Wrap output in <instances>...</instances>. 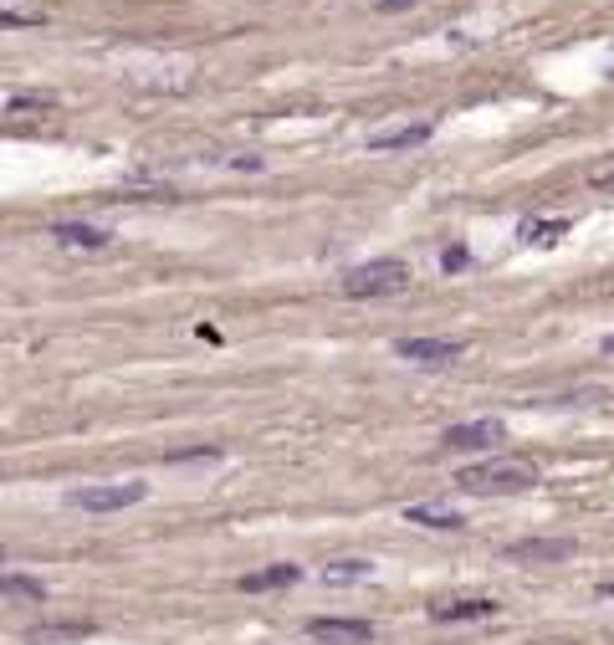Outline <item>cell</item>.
<instances>
[{"label": "cell", "instance_id": "obj_22", "mask_svg": "<svg viewBox=\"0 0 614 645\" xmlns=\"http://www.w3.org/2000/svg\"><path fill=\"white\" fill-rule=\"evenodd\" d=\"M604 354H609V359H614V333H609V338H604Z\"/></svg>", "mask_w": 614, "mask_h": 645}, {"label": "cell", "instance_id": "obj_9", "mask_svg": "<svg viewBox=\"0 0 614 645\" xmlns=\"http://www.w3.org/2000/svg\"><path fill=\"white\" fill-rule=\"evenodd\" d=\"M574 553V538H522V543H507V558H533V564H553V558H568Z\"/></svg>", "mask_w": 614, "mask_h": 645}, {"label": "cell", "instance_id": "obj_8", "mask_svg": "<svg viewBox=\"0 0 614 645\" xmlns=\"http://www.w3.org/2000/svg\"><path fill=\"white\" fill-rule=\"evenodd\" d=\"M405 523H420V528H435V533L466 528L461 512H456V507H441V502H415V507H405Z\"/></svg>", "mask_w": 614, "mask_h": 645}, {"label": "cell", "instance_id": "obj_1", "mask_svg": "<svg viewBox=\"0 0 614 645\" xmlns=\"http://www.w3.org/2000/svg\"><path fill=\"white\" fill-rule=\"evenodd\" d=\"M538 482V466H522V461H487V466H466L456 487L471 497H512V492H528Z\"/></svg>", "mask_w": 614, "mask_h": 645}, {"label": "cell", "instance_id": "obj_16", "mask_svg": "<svg viewBox=\"0 0 614 645\" xmlns=\"http://www.w3.org/2000/svg\"><path fill=\"white\" fill-rule=\"evenodd\" d=\"M563 231H568V221H538V226L528 221L522 226V241H558Z\"/></svg>", "mask_w": 614, "mask_h": 645}, {"label": "cell", "instance_id": "obj_10", "mask_svg": "<svg viewBox=\"0 0 614 645\" xmlns=\"http://www.w3.org/2000/svg\"><path fill=\"white\" fill-rule=\"evenodd\" d=\"M297 579H302V569H297V564H272V569L246 574V579H241V589H246V594H261V589H287V584H297Z\"/></svg>", "mask_w": 614, "mask_h": 645}, {"label": "cell", "instance_id": "obj_3", "mask_svg": "<svg viewBox=\"0 0 614 645\" xmlns=\"http://www.w3.org/2000/svg\"><path fill=\"white\" fill-rule=\"evenodd\" d=\"M144 497H149L144 482H108V487H77V492H67V502L82 507V512H123V507H139Z\"/></svg>", "mask_w": 614, "mask_h": 645}, {"label": "cell", "instance_id": "obj_14", "mask_svg": "<svg viewBox=\"0 0 614 645\" xmlns=\"http://www.w3.org/2000/svg\"><path fill=\"white\" fill-rule=\"evenodd\" d=\"M0 594H6V599H26V605H41V599H47V584L31 579V574H0Z\"/></svg>", "mask_w": 614, "mask_h": 645}, {"label": "cell", "instance_id": "obj_11", "mask_svg": "<svg viewBox=\"0 0 614 645\" xmlns=\"http://www.w3.org/2000/svg\"><path fill=\"white\" fill-rule=\"evenodd\" d=\"M430 139V123H410V128H394V134H374L369 149L374 154H389V149H420Z\"/></svg>", "mask_w": 614, "mask_h": 645}, {"label": "cell", "instance_id": "obj_21", "mask_svg": "<svg viewBox=\"0 0 614 645\" xmlns=\"http://www.w3.org/2000/svg\"><path fill=\"white\" fill-rule=\"evenodd\" d=\"M599 594H604V599H614V579H604V584H599Z\"/></svg>", "mask_w": 614, "mask_h": 645}, {"label": "cell", "instance_id": "obj_4", "mask_svg": "<svg viewBox=\"0 0 614 645\" xmlns=\"http://www.w3.org/2000/svg\"><path fill=\"white\" fill-rule=\"evenodd\" d=\"M394 354L410 359V364H430V369H441V364H456L466 354V343H446V338H400L394 343Z\"/></svg>", "mask_w": 614, "mask_h": 645}, {"label": "cell", "instance_id": "obj_2", "mask_svg": "<svg viewBox=\"0 0 614 645\" xmlns=\"http://www.w3.org/2000/svg\"><path fill=\"white\" fill-rule=\"evenodd\" d=\"M410 287V267L400 256H379V262H364L343 277V297H394Z\"/></svg>", "mask_w": 614, "mask_h": 645}, {"label": "cell", "instance_id": "obj_15", "mask_svg": "<svg viewBox=\"0 0 614 645\" xmlns=\"http://www.w3.org/2000/svg\"><path fill=\"white\" fill-rule=\"evenodd\" d=\"M369 574H374V564H364V558H338V564L323 569V584H359Z\"/></svg>", "mask_w": 614, "mask_h": 645}, {"label": "cell", "instance_id": "obj_5", "mask_svg": "<svg viewBox=\"0 0 614 645\" xmlns=\"http://www.w3.org/2000/svg\"><path fill=\"white\" fill-rule=\"evenodd\" d=\"M502 605L487 594H471V599H441V605H430V620L441 625H466V620H497Z\"/></svg>", "mask_w": 614, "mask_h": 645}, {"label": "cell", "instance_id": "obj_6", "mask_svg": "<svg viewBox=\"0 0 614 645\" xmlns=\"http://www.w3.org/2000/svg\"><path fill=\"white\" fill-rule=\"evenodd\" d=\"M307 635H313V640H328V645H369V640H374V625H369V620L318 615V620H307Z\"/></svg>", "mask_w": 614, "mask_h": 645}, {"label": "cell", "instance_id": "obj_7", "mask_svg": "<svg viewBox=\"0 0 614 645\" xmlns=\"http://www.w3.org/2000/svg\"><path fill=\"white\" fill-rule=\"evenodd\" d=\"M502 436H507L502 420H466V425H451L446 430V446L451 451H492Z\"/></svg>", "mask_w": 614, "mask_h": 645}, {"label": "cell", "instance_id": "obj_19", "mask_svg": "<svg viewBox=\"0 0 614 645\" xmlns=\"http://www.w3.org/2000/svg\"><path fill=\"white\" fill-rule=\"evenodd\" d=\"M21 26H31L26 16H11V11H0V31H21Z\"/></svg>", "mask_w": 614, "mask_h": 645}, {"label": "cell", "instance_id": "obj_17", "mask_svg": "<svg viewBox=\"0 0 614 645\" xmlns=\"http://www.w3.org/2000/svg\"><path fill=\"white\" fill-rule=\"evenodd\" d=\"M26 108H52L47 93H26V98H11V113H26Z\"/></svg>", "mask_w": 614, "mask_h": 645}, {"label": "cell", "instance_id": "obj_13", "mask_svg": "<svg viewBox=\"0 0 614 645\" xmlns=\"http://www.w3.org/2000/svg\"><path fill=\"white\" fill-rule=\"evenodd\" d=\"M93 625H31L26 645H67V640H87Z\"/></svg>", "mask_w": 614, "mask_h": 645}, {"label": "cell", "instance_id": "obj_12", "mask_svg": "<svg viewBox=\"0 0 614 645\" xmlns=\"http://www.w3.org/2000/svg\"><path fill=\"white\" fill-rule=\"evenodd\" d=\"M52 236H57L62 246H82V251H103V246H108V231L82 226V221H62V226H52Z\"/></svg>", "mask_w": 614, "mask_h": 645}, {"label": "cell", "instance_id": "obj_20", "mask_svg": "<svg viewBox=\"0 0 614 645\" xmlns=\"http://www.w3.org/2000/svg\"><path fill=\"white\" fill-rule=\"evenodd\" d=\"M410 0H379V11H405Z\"/></svg>", "mask_w": 614, "mask_h": 645}, {"label": "cell", "instance_id": "obj_18", "mask_svg": "<svg viewBox=\"0 0 614 645\" xmlns=\"http://www.w3.org/2000/svg\"><path fill=\"white\" fill-rule=\"evenodd\" d=\"M441 267H446V272H461V267H466V251H461V246H456V251H446V256H441Z\"/></svg>", "mask_w": 614, "mask_h": 645}, {"label": "cell", "instance_id": "obj_23", "mask_svg": "<svg viewBox=\"0 0 614 645\" xmlns=\"http://www.w3.org/2000/svg\"><path fill=\"white\" fill-rule=\"evenodd\" d=\"M0 564H6V548H0Z\"/></svg>", "mask_w": 614, "mask_h": 645}]
</instances>
